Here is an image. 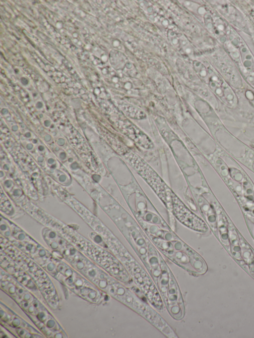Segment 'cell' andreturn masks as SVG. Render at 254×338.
I'll return each mask as SVG.
<instances>
[{"label": "cell", "mask_w": 254, "mask_h": 338, "mask_svg": "<svg viewBox=\"0 0 254 338\" xmlns=\"http://www.w3.org/2000/svg\"><path fill=\"white\" fill-rule=\"evenodd\" d=\"M125 159L151 187L171 210L172 191L156 171L139 156L132 152L124 154Z\"/></svg>", "instance_id": "obj_1"}, {"label": "cell", "mask_w": 254, "mask_h": 338, "mask_svg": "<svg viewBox=\"0 0 254 338\" xmlns=\"http://www.w3.org/2000/svg\"><path fill=\"white\" fill-rule=\"evenodd\" d=\"M171 210L178 220L188 227L202 232L207 230L208 227L203 221L192 212L173 192Z\"/></svg>", "instance_id": "obj_2"}, {"label": "cell", "mask_w": 254, "mask_h": 338, "mask_svg": "<svg viewBox=\"0 0 254 338\" xmlns=\"http://www.w3.org/2000/svg\"><path fill=\"white\" fill-rule=\"evenodd\" d=\"M123 131L138 145L145 149L153 148V144L150 139L139 128L129 123H124Z\"/></svg>", "instance_id": "obj_3"}]
</instances>
